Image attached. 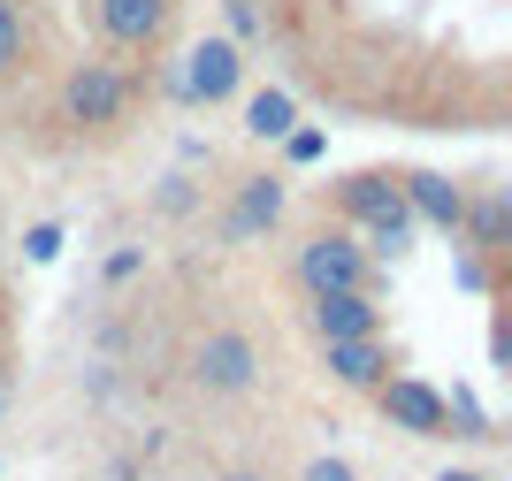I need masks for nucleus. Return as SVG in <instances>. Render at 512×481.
Masks as SVG:
<instances>
[{
	"mask_svg": "<svg viewBox=\"0 0 512 481\" xmlns=\"http://www.w3.org/2000/svg\"><path fill=\"white\" fill-rule=\"evenodd\" d=\"M62 123L69 130H92V138H107V130L130 123V107H138V77H130L123 62H77L62 77Z\"/></svg>",
	"mask_w": 512,
	"mask_h": 481,
	"instance_id": "1",
	"label": "nucleus"
},
{
	"mask_svg": "<svg viewBox=\"0 0 512 481\" xmlns=\"http://www.w3.org/2000/svg\"><path fill=\"white\" fill-rule=\"evenodd\" d=\"M337 214H344V222H360V230L375 237V252H398V245L413 237L406 191H398V176H383V168L344 176V184H337Z\"/></svg>",
	"mask_w": 512,
	"mask_h": 481,
	"instance_id": "2",
	"label": "nucleus"
},
{
	"mask_svg": "<svg viewBox=\"0 0 512 481\" xmlns=\"http://www.w3.org/2000/svg\"><path fill=\"white\" fill-rule=\"evenodd\" d=\"M260 382V352L245 329H207L192 344V390H207V398H245Z\"/></svg>",
	"mask_w": 512,
	"mask_h": 481,
	"instance_id": "3",
	"label": "nucleus"
},
{
	"mask_svg": "<svg viewBox=\"0 0 512 481\" xmlns=\"http://www.w3.org/2000/svg\"><path fill=\"white\" fill-rule=\"evenodd\" d=\"M92 23L115 54H153L176 31V0H92Z\"/></svg>",
	"mask_w": 512,
	"mask_h": 481,
	"instance_id": "4",
	"label": "nucleus"
},
{
	"mask_svg": "<svg viewBox=\"0 0 512 481\" xmlns=\"http://www.w3.org/2000/svg\"><path fill=\"white\" fill-rule=\"evenodd\" d=\"M299 283H306V298H321V291H367V252L352 245V230L306 237V245H299Z\"/></svg>",
	"mask_w": 512,
	"mask_h": 481,
	"instance_id": "5",
	"label": "nucleus"
},
{
	"mask_svg": "<svg viewBox=\"0 0 512 481\" xmlns=\"http://www.w3.org/2000/svg\"><path fill=\"white\" fill-rule=\"evenodd\" d=\"M375 405H383V420H390V428H406V436H451L444 390H428L421 375H383V382H375Z\"/></svg>",
	"mask_w": 512,
	"mask_h": 481,
	"instance_id": "6",
	"label": "nucleus"
},
{
	"mask_svg": "<svg viewBox=\"0 0 512 481\" xmlns=\"http://www.w3.org/2000/svg\"><path fill=\"white\" fill-rule=\"evenodd\" d=\"M398 191H406V214H413V222L451 230V237H459V214H467V199H474L467 184H451V176H436V168H406Z\"/></svg>",
	"mask_w": 512,
	"mask_h": 481,
	"instance_id": "7",
	"label": "nucleus"
},
{
	"mask_svg": "<svg viewBox=\"0 0 512 481\" xmlns=\"http://www.w3.org/2000/svg\"><path fill=\"white\" fill-rule=\"evenodd\" d=\"M237 77H245L237 46L230 39H207V46H192V62H184V100L214 107V100H230V92H237Z\"/></svg>",
	"mask_w": 512,
	"mask_h": 481,
	"instance_id": "8",
	"label": "nucleus"
},
{
	"mask_svg": "<svg viewBox=\"0 0 512 481\" xmlns=\"http://www.w3.org/2000/svg\"><path fill=\"white\" fill-rule=\"evenodd\" d=\"M306 314H314V336H321V344H337V336H375V329H383V314H375V298H367V291H321Z\"/></svg>",
	"mask_w": 512,
	"mask_h": 481,
	"instance_id": "9",
	"label": "nucleus"
},
{
	"mask_svg": "<svg viewBox=\"0 0 512 481\" xmlns=\"http://www.w3.org/2000/svg\"><path fill=\"white\" fill-rule=\"evenodd\" d=\"M276 214H283V184H276V176H245V184H237V199H230L222 237H230V245H245V237L276 230Z\"/></svg>",
	"mask_w": 512,
	"mask_h": 481,
	"instance_id": "10",
	"label": "nucleus"
},
{
	"mask_svg": "<svg viewBox=\"0 0 512 481\" xmlns=\"http://www.w3.org/2000/svg\"><path fill=\"white\" fill-rule=\"evenodd\" d=\"M329 375H337L344 390H375V382L390 375V344L383 336H337V344H329Z\"/></svg>",
	"mask_w": 512,
	"mask_h": 481,
	"instance_id": "11",
	"label": "nucleus"
},
{
	"mask_svg": "<svg viewBox=\"0 0 512 481\" xmlns=\"http://www.w3.org/2000/svg\"><path fill=\"white\" fill-rule=\"evenodd\" d=\"M459 237H467L474 252H505V237H512V191H482V199H467Z\"/></svg>",
	"mask_w": 512,
	"mask_h": 481,
	"instance_id": "12",
	"label": "nucleus"
},
{
	"mask_svg": "<svg viewBox=\"0 0 512 481\" xmlns=\"http://www.w3.org/2000/svg\"><path fill=\"white\" fill-rule=\"evenodd\" d=\"M23 69H31V8L0 0V84H16Z\"/></svg>",
	"mask_w": 512,
	"mask_h": 481,
	"instance_id": "13",
	"label": "nucleus"
},
{
	"mask_svg": "<svg viewBox=\"0 0 512 481\" xmlns=\"http://www.w3.org/2000/svg\"><path fill=\"white\" fill-rule=\"evenodd\" d=\"M245 130H253V138H291V100H283V92H260V100L245 107Z\"/></svg>",
	"mask_w": 512,
	"mask_h": 481,
	"instance_id": "14",
	"label": "nucleus"
},
{
	"mask_svg": "<svg viewBox=\"0 0 512 481\" xmlns=\"http://www.w3.org/2000/svg\"><path fill=\"white\" fill-rule=\"evenodd\" d=\"M23 245H31V260H54V252H62V230H54V222H39Z\"/></svg>",
	"mask_w": 512,
	"mask_h": 481,
	"instance_id": "15",
	"label": "nucleus"
},
{
	"mask_svg": "<svg viewBox=\"0 0 512 481\" xmlns=\"http://www.w3.org/2000/svg\"><path fill=\"white\" fill-rule=\"evenodd\" d=\"M138 268H146V252H115V260H107V283H130Z\"/></svg>",
	"mask_w": 512,
	"mask_h": 481,
	"instance_id": "16",
	"label": "nucleus"
},
{
	"mask_svg": "<svg viewBox=\"0 0 512 481\" xmlns=\"http://www.w3.org/2000/svg\"><path fill=\"white\" fill-rule=\"evenodd\" d=\"M306 481H360V474H352L344 459H314V466H306Z\"/></svg>",
	"mask_w": 512,
	"mask_h": 481,
	"instance_id": "17",
	"label": "nucleus"
},
{
	"mask_svg": "<svg viewBox=\"0 0 512 481\" xmlns=\"http://www.w3.org/2000/svg\"><path fill=\"white\" fill-rule=\"evenodd\" d=\"M436 481H490V474H474V466H444Z\"/></svg>",
	"mask_w": 512,
	"mask_h": 481,
	"instance_id": "18",
	"label": "nucleus"
},
{
	"mask_svg": "<svg viewBox=\"0 0 512 481\" xmlns=\"http://www.w3.org/2000/svg\"><path fill=\"white\" fill-rule=\"evenodd\" d=\"M8 390H16V375H8V352H0V413H8Z\"/></svg>",
	"mask_w": 512,
	"mask_h": 481,
	"instance_id": "19",
	"label": "nucleus"
},
{
	"mask_svg": "<svg viewBox=\"0 0 512 481\" xmlns=\"http://www.w3.org/2000/svg\"><path fill=\"white\" fill-rule=\"evenodd\" d=\"M222 481H260V474H253V466H237V474H222Z\"/></svg>",
	"mask_w": 512,
	"mask_h": 481,
	"instance_id": "20",
	"label": "nucleus"
}]
</instances>
